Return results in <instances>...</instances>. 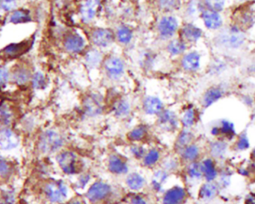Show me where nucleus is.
<instances>
[{
    "label": "nucleus",
    "instance_id": "37998d69",
    "mask_svg": "<svg viewBox=\"0 0 255 204\" xmlns=\"http://www.w3.org/2000/svg\"><path fill=\"white\" fill-rule=\"evenodd\" d=\"M156 60V55L151 51H144L139 56L140 67L144 70H150L154 67Z\"/></svg>",
    "mask_w": 255,
    "mask_h": 204
},
{
    "label": "nucleus",
    "instance_id": "4c0bfd02",
    "mask_svg": "<svg viewBox=\"0 0 255 204\" xmlns=\"http://www.w3.org/2000/svg\"><path fill=\"white\" fill-rule=\"evenodd\" d=\"M203 178L206 181L212 182L216 180L218 176L214 161L211 158H207L201 161Z\"/></svg>",
    "mask_w": 255,
    "mask_h": 204
},
{
    "label": "nucleus",
    "instance_id": "e2e57ef3",
    "mask_svg": "<svg viewBox=\"0 0 255 204\" xmlns=\"http://www.w3.org/2000/svg\"><path fill=\"white\" fill-rule=\"evenodd\" d=\"M253 119H254V120H255V111H254Z\"/></svg>",
    "mask_w": 255,
    "mask_h": 204
},
{
    "label": "nucleus",
    "instance_id": "b1692460",
    "mask_svg": "<svg viewBox=\"0 0 255 204\" xmlns=\"http://www.w3.org/2000/svg\"><path fill=\"white\" fill-rule=\"evenodd\" d=\"M17 118L15 108L8 102L0 103V129L11 127Z\"/></svg>",
    "mask_w": 255,
    "mask_h": 204
},
{
    "label": "nucleus",
    "instance_id": "bf43d9fd",
    "mask_svg": "<svg viewBox=\"0 0 255 204\" xmlns=\"http://www.w3.org/2000/svg\"><path fill=\"white\" fill-rule=\"evenodd\" d=\"M62 204H86L83 200L80 199V198H75L73 199L67 200L65 203Z\"/></svg>",
    "mask_w": 255,
    "mask_h": 204
},
{
    "label": "nucleus",
    "instance_id": "e433bc0d",
    "mask_svg": "<svg viewBox=\"0 0 255 204\" xmlns=\"http://www.w3.org/2000/svg\"><path fill=\"white\" fill-rule=\"evenodd\" d=\"M181 159L178 155H169L164 156L161 162V168H164L167 172L172 174H176L181 169Z\"/></svg>",
    "mask_w": 255,
    "mask_h": 204
},
{
    "label": "nucleus",
    "instance_id": "393cba45",
    "mask_svg": "<svg viewBox=\"0 0 255 204\" xmlns=\"http://www.w3.org/2000/svg\"><path fill=\"white\" fill-rule=\"evenodd\" d=\"M180 64L187 73H195L200 68L201 55L197 51L185 52L181 57Z\"/></svg>",
    "mask_w": 255,
    "mask_h": 204
},
{
    "label": "nucleus",
    "instance_id": "09e8293b",
    "mask_svg": "<svg viewBox=\"0 0 255 204\" xmlns=\"http://www.w3.org/2000/svg\"><path fill=\"white\" fill-rule=\"evenodd\" d=\"M219 133L220 135L225 136L227 139H231L234 137L236 134L235 127L232 122L228 120H221L219 126Z\"/></svg>",
    "mask_w": 255,
    "mask_h": 204
},
{
    "label": "nucleus",
    "instance_id": "c85d7f7f",
    "mask_svg": "<svg viewBox=\"0 0 255 204\" xmlns=\"http://www.w3.org/2000/svg\"><path fill=\"white\" fill-rule=\"evenodd\" d=\"M200 17L207 29H211V30H216V29H220L222 26L223 21H222V17L219 12L205 8L202 11Z\"/></svg>",
    "mask_w": 255,
    "mask_h": 204
},
{
    "label": "nucleus",
    "instance_id": "1a4fd4ad",
    "mask_svg": "<svg viewBox=\"0 0 255 204\" xmlns=\"http://www.w3.org/2000/svg\"><path fill=\"white\" fill-rule=\"evenodd\" d=\"M105 76L112 81L120 80L126 73V63L117 55H105L102 65Z\"/></svg>",
    "mask_w": 255,
    "mask_h": 204
},
{
    "label": "nucleus",
    "instance_id": "49530a36",
    "mask_svg": "<svg viewBox=\"0 0 255 204\" xmlns=\"http://www.w3.org/2000/svg\"><path fill=\"white\" fill-rule=\"evenodd\" d=\"M128 151L133 158L137 161H141L147 151V148L143 144L132 143L130 144Z\"/></svg>",
    "mask_w": 255,
    "mask_h": 204
},
{
    "label": "nucleus",
    "instance_id": "473e14b6",
    "mask_svg": "<svg viewBox=\"0 0 255 204\" xmlns=\"http://www.w3.org/2000/svg\"><path fill=\"white\" fill-rule=\"evenodd\" d=\"M219 190V186L214 181L205 182L199 188L198 196L202 201H210L214 199Z\"/></svg>",
    "mask_w": 255,
    "mask_h": 204
},
{
    "label": "nucleus",
    "instance_id": "f3484780",
    "mask_svg": "<svg viewBox=\"0 0 255 204\" xmlns=\"http://www.w3.org/2000/svg\"><path fill=\"white\" fill-rule=\"evenodd\" d=\"M20 144V135L12 127L0 129V150L12 151L16 149Z\"/></svg>",
    "mask_w": 255,
    "mask_h": 204
},
{
    "label": "nucleus",
    "instance_id": "39448f33",
    "mask_svg": "<svg viewBox=\"0 0 255 204\" xmlns=\"http://www.w3.org/2000/svg\"><path fill=\"white\" fill-rule=\"evenodd\" d=\"M114 188L108 182L95 180L86 189L85 197L90 204H104L114 198Z\"/></svg>",
    "mask_w": 255,
    "mask_h": 204
},
{
    "label": "nucleus",
    "instance_id": "a18cd8bd",
    "mask_svg": "<svg viewBox=\"0 0 255 204\" xmlns=\"http://www.w3.org/2000/svg\"><path fill=\"white\" fill-rule=\"evenodd\" d=\"M15 168L14 164L8 159L0 157V178L8 180L14 174Z\"/></svg>",
    "mask_w": 255,
    "mask_h": 204
},
{
    "label": "nucleus",
    "instance_id": "2f4dec72",
    "mask_svg": "<svg viewBox=\"0 0 255 204\" xmlns=\"http://www.w3.org/2000/svg\"><path fill=\"white\" fill-rule=\"evenodd\" d=\"M187 50V44L179 37L174 38L167 42L166 51L172 57L182 56Z\"/></svg>",
    "mask_w": 255,
    "mask_h": 204
},
{
    "label": "nucleus",
    "instance_id": "aec40b11",
    "mask_svg": "<svg viewBox=\"0 0 255 204\" xmlns=\"http://www.w3.org/2000/svg\"><path fill=\"white\" fill-rule=\"evenodd\" d=\"M165 109L161 98L154 95H148L142 101V110L146 115L157 117Z\"/></svg>",
    "mask_w": 255,
    "mask_h": 204
},
{
    "label": "nucleus",
    "instance_id": "79ce46f5",
    "mask_svg": "<svg viewBox=\"0 0 255 204\" xmlns=\"http://www.w3.org/2000/svg\"><path fill=\"white\" fill-rule=\"evenodd\" d=\"M228 145L223 141H214L209 145V152L211 157L214 158H222L226 155Z\"/></svg>",
    "mask_w": 255,
    "mask_h": 204
},
{
    "label": "nucleus",
    "instance_id": "a19ab883",
    "mask_svg": "<svg viewBox=\"0 0 255 204\" xmlns=\"http://www.w3.org/2000/svg\"><path fill=\"white\" fill-rule=\"evenodd\" d=\"M205 7L202 2H199V0H190L184 6V14L187 19H194L201 15Z\"/></svg>",
    "mask_w": 255,
    "mask_h": 204
},
{
    "label": "nucleus",
    "instance_id": "f8f14e48",
    "mask_svg": "<svg viewBox=\"0 0 255 204\" xmlns=\"http://www.w3.org/2000/svg\"><path fill=\"white\" fill-rule=\"evenodd\" d=\"M102 8L101 0H82L79 7V16L84 24H90L99 15Z\"/></svg>",
    "mask_w": 255,
    "mask_h": 204
},
{
    "label": "nucleus",
    "instance_id": "6e6d98bb",
    "mask_svg": "<svg viewBox=\"0 0 255 204\" xmlns=\"http://www.w3.org/2000/svg\"><path fill=\"white\" fill-rule=\"evenodd\" d=\"M22 128L26 133H32L36 127V120L32 116H26L23 119Z\"/></svg>",
    "mask_w": 255,
    "mask_h": 204
},
{
    "label": "nucleus",
    "instance_id": "9b49d317",
    "mask_svg": "<svg viewBox=\"0 0 255 204\" xmlns=\"http://www.w3.org/2000/svg\"><path fill=\"white\" fill-rule=\"evenodd\" d=\"M106 168L110 174L117 177L126 176L130 172V166L126 157L117 152L108 155L106 160Z\"/></svg>",
    "mask_w": 255,
    "mask_h": 204
},
{
    "label": "nucleus",
    "instance_id": "4d7b16f0",
    "mask_svg": "<svg viewBox=\"0 0 255 204\" xmlns=\"http://www.w3.org/2000/svg\"><path fill=\"white\" fill-rule=\"evenodd\" d=\"M236 146H237V150H239V151H246L249 148L250 142H249V138H248L246 133L240 135Z\"/></svg>",
    "mask_w": 255,
    "mask_h": 204
},
{
    "label": "nucleus",
    "instance_id": "6e6552de",
    "mask_svg": "<svg viewBox=\"0 0 255 204\" xmlns=\"http://www.w3.org/2000/svg\"><path fill=\"white\" fill-rule=\"evenodd\" d=\"M155 125L158 130L164 133H178L181 128L180 117L175 111L165 108L156 117Z\"/></svg>",
    "mask_w": 255,
    "mask_h": 204
},
{
    "label": "nucleus",
    "instance_id": "7ed1b4c3",
    "mask_svg": "<svg viewBox=\"0 0 255 204\" xmlns=\"http://www.w3.org/2000/svg\"><path fill=\"white\" fill-rule=\"evenodd\" d=\"M60 170L67 176H77L84 172L85 163L82 157L70 150H62L55 155Z\"/></svg>",
    "mask_w": 255,
    "mask_h": 204
},
{
    "label": "nucleus",
    "instance_id": "0e129e2a",
    "mask_svg": "<svg viewBox=\"0 0 255 204\" xmlns=\"http://www.w3.org/2000/svg\"><path fill=\"white\" fill-rule=\"evenodd\" d=\"M253 70H254V72H255V64H254V65H253Z\"/></svg>",
    "mask_w": 255,
    "mask_h": 204
},
{
    "label": "nucleus",
    "instance_id": "de8ad7c7",
    "mask_svg": "<svg viewBox=\"0 0 255 204\" xmlns=\"http://www.w3.org/2000/svg\"><path fill=\"white\" fill-rule=\"evenodd\" d=\"M92 180H93V177H92L91 174L90 173L84 171V172L77 175L75 186H76L77 190H86L89 187V186L91 184Z\"/></svg>",
    "mask_w": 255,
    "mask_h": 204
},
{
    "label": "nucleus",
    "instance_id": "8fccbe9b",
    "mask_svg": "<svg viewBox=\"0 0 255 204\" xmlns=\"http://www.w3.org/2000/svg\"><path fill=\"white\" fill-rule=\"evenodd\" d=\"M226 0H202V4L206 9L220 12L225 8Z\"/></svg>",
    "mask_w": 255,
    "mask_h": 204
},
{
    "label": "nucleus",
    "instance_id": "603ef678",
    "mask_svg": "<svg viewBox=\"0 0 255 204\" xmlns=\"http://www.w3.org/2000/svg\"><path fill=\"white\" fill-rule=\"evenodd\" d=\"M128 204H151L150 199L141 192H131L128 197Z\"/></svg>",
    "mask_w": 255,
    "mask_h": 204
},
{
    "label": "nucleus",
    "instance_id": "412c9836",
    "mask_svg": "<svg viewBox=\"0 0 255 204\" xmlns=\"http://www.w3.org/2000/svg\"><path fill=\"white\" fill-rule=\"evenodd\" d=\"M171 174L162 168L155 170L151 177L150 186L151 189L154 193L158 195H162L163 192L166 190V186L168 183Z\"/></svg>",
    "mask_w": 255,
    "mask_h": 204
},
{
    "label": "nucleus",
    "instance_id": "5701e85b",
    "mask_svg": "<svg viewBox=\"0 0 255 204\" xmlns=\"http://www.w3.org/2000/svg\"><path fill=\"white\" fill-rule=\"evenodd\" d=\"M147 184L146 177L137 171L128 173L125 178V185L131 192H141L146 189Z\"/></svg>",
    "mask_w": 255,
    "mask_h": 204
},
{
    "label": "nucleus",
    "instance_id": "2eb2a0df",
    "mask_svg": "<svg viewBox=\"0 0 255 204\" xmlns=\"http://www.w3.org/2000/svg\"><path fill=\"white\" fill-rule=\"evenodd\" d=\"M63 48L68 53L77 55L86 50V41L83 36L76 32H70L64 35Z\"/></svg>",
    "mask_w": 255,
    "mask_h": 204
},
{
    "label": "nucleus",
    "instance_id": "72a5a7b5",
    "mask_svg": "<svg viewBox=\"0 0 255 204\" xmlns=\"http://www.w3.org/2000/svg\"><path fill=\"white\" fill-rule=\"evenodd\" d=\"M154 6L160 12L170 14L181 8V0H152Z\"/></svg>",
    "mask_w": 255,
    "mask_h": 204
},
{
    "label": "nucleus",
    "instance_id": "dca6fc26",
    "mask_svg": "<svg viewBox=\"0 0 255 204\" xmlns=\"http://www.w3.org/2000/svg\"><path fill=\"white\" fill-rule=\"evenodd\" d=\"M187 189L180 185H175L166 189L161 198V204H184L187 201Z\"/></svg>",
    "mask_w": 255,
    "mask_h": 204
},
{
    "label": "nucleus",
    "instance_id": "a878e982",
    "mask_svg": "<svg viewBox=\"0 0 255 204\" xmlns=\"http://www.w3.org/2000/svg\"><path fill=\"white\" fill-rule=\"evenodd\" d=\"M195 134L191 129L181 128L177 133L174 142L173 149L178 155L184 148L194 143Z\"/></svg>",
    "mask_w": 255,
    "mask_h": 204
},
{
    "label": "nucleus",
    "instance_id": "69168bd1",
    "mask_svg": "<svg viewBox=\"0 0 255 204\" xmlns=\"http://www.w3.org/2000/svg\"><path fill=\"white\" fill-rule=\"evenodd\" d=\"M240 1H245V0H240Z\"/></svg>",
    "mask_w": 255,
    "mask_h": 204
},
{
    "label": "nucleus",
    "instance_id": "7c9ffc66",
    "mask_svg": "<svg viewBox=\"0 0 255 204\" xmlns=\"http://www.w3.org/2000/svg\"><path fill=\"white\" fill-rule=\"evenodd\" d=\"M223 89L219 86H212L207 89L202 98V105L205 108H209L223 97Z\"/></svg>",
    "mask_w": 255,
    "mask_h": 204
},
{
    "label": "nucleus",
    "instance_id": "5fc2aeb1",
    "mask_svg": "<svg viewBox=\"0 0 255 204\" xmlns=\"http://www.w3.org/2000/svg\"><path fill=\"white\" fill-rule=\"evenodd\" d=\"M11 82V70L5 65H0V89L6 87Z\"/></svg>",
    "mask_w": 255,
    "mask_h": 204
},
{
    "label": "nucleus",
    "instance_id": "4468645a",
    "mask_svg": "<svg viewBox=\"0 0 255 204\" xmlns=\"http://www.w3.org/2000/svg\"><path fill=\"white\" fill-rule=\"evenodd\" d=\"M32 68L26 62H19L11 69V82L19 87H24L31 83L32 77Z\"/></svg>",
    "mask_w": 255,
    "mask_h": 204
},
{
    "label": "nucleus",
    "instance_id": "9d476101",
    "mask_svg": "<svg viewBox=\"0 0 255 204\" xmlns=\"http://www.w3.org/2000/svg\"><path fill=\"white\" fill-rule=\"evenodd\" d=\"M88 36L90 43L98 49L109 48L116 42L114 30L111 28H92Z\"/></svg>",
    "mask_w": 255,
    "mask_h": 204
},
{
    "label": "nucleus",
    "instance_id": "c756f323",
    "mask_svg": "<svg viewBox=\"0 0 255 204\" xmlns=\"http://www.w3.org/2000/svg\"><path fill=\"white\" fill-rule=\"evenodd\" d=\"M200 155V147L196 145V143L191 144V145L186 147L178 154L181 163L185 164V165L189 164V163L199 161Z\"/></svg>",
    "mask_w": 255,
    "mask_h": 204
},
{
    "label": "nucleus",
    "instance_id": "ea45409f",
    "mask_svg": "<svg viewBox=\"0 0 255 204\" xmlns=\"http://www.w3.org/2000/svg\"><path fill=\"white\" fill-rule=\"evenodd\" d=\"M185 176L187 180L192 182L199 181L203 178L201 161H194L185 165L184 169Z\"/></svg>",
    "mask_w": 255,
    "mask_h": 204
},
{
    "label": "nucleus",
    "instance_id": "864d4df0",
    "mask_svg": "<svg viewBox=\"0 0 255 204\" xmlns=\"http://www.w3.org/2000/svg\"><path fill=\"white\" fill-rule=\"evenodd\" d=\"M21 0H0V11L3 13H11L16 10Z\"/></svg>",
    "mask_w": 255,
    "mask_h": 204
},
{
    "label": "nucleus",
    "instance_id": "f704fd0d",
    "mask_svg": "<svg viewBox=\"0 0 255 204\" xmlns=\"http://www.w3.org/2000/svg\"><path fill=\"white\" fill-rule=\"evenodd\" d=\"M114 33L116 42L124 46L131 43L134 38V31L126 24L119 25L116 30H114Z\"/></svg>",
    "mask_w": 255,
    "mask_h": 204
},
{
    "label": "nucleus",
    "instance_id": "c9c22d12",
    "mask_svg": "<svg viewBox=\"0 0 255 204\" xmlns=\"http://www.w3.org/2000/svg\"><path fill=\"white\" fill-rule=\"evenodd\" d=\"M179 117L181 127L182 128L192 129L197 122V110L193 105H188Z\"/></svg>",
    "mask_w": 255,
    "mask_h": 204
},
{
    "label": "nucleus",
    "instance_id": "a211bd4d",
    "mask_svg": "<svg viewBox=\"0 0 255 204\" xmlns=\"http://www.w3.org/2000/svg\"><path fill=\"white\" fill-rule=\"evenodd\" d=\"M111 110L116 118L126 120L132 114V105L127 98L118 96L111 102Z\"/></svg>",
    "mask_w": 255,
    "mask_h": 204
},
{
    "label": "nucleus",
    "instance_id": "680f3d73",
    "mask_svg": "<svg viewBox=\"0 0 255 204\" xmlns=\"http://www.w3.org/2000/svg\"><path fill=\"white\" fill-rule=\"evenodd\" d=\"M252 158H253L255 160V149H254V151H252Z\"/></svg>",
    "mask_w": 255,
    "mask_h": 204
},
{
    "label": "nucleus",
    "instance_id": "6ab92c4d",
    "mask_svg": "<svg viewBox=\"0 0 255 204\" xmlns=\"http://www.w3.org/2000/svg\"><path fill=\"white\" fill-rule=\"evenodd\" d=\"M178 37L188 44L196 43L202 38L203 32L191 22H186L178 30Z\"/></svg>",
    "mask_w": 255,
    "mask_h": 204
},
{
    "label": "nucleus",
    "instance_id": "052dcab7",
    "mask_svg": "<svg viewBox=\"0 0 255 204\" xmlns=\"http://www.w3.org/2000/svg\"><path fill=\"white\" fill-rule=\"evenodd\" d=\"M245 204H255V193H249L246 197Z\"/></svg>",
    "mask_w": 255,
    "mask_h": 204
},
{
    "label": "nucleus",
    "instance_id": "20e7f679",
    "mask_svg": "<svg viewBox=\"0 0 255 204\" xmlns=\"http://www.w3.org/2000/svg\"><path fill=\"white\" fill-rule=\"evenodd\" d=\"M82 111L84 115L88 118H96L105 112L106 101L105 97L98 92H86L82 98Z\"/></svg>",
    "mask_w": 255,
    "mask_h": 204
},
{
    "label": "nucleus",
    "instance_id": "4be33fe9",
    "mask_svg": "<svg viewBox=\"0 0 255 204\" xmlns=\"http://www.w3.org/2000/svg\"><path fill=\"white\" fill-rule=\"evenodd\" d=\"M104 58L105 55L100 49H98L94 47L86 49L84 52V63L90 70H95L102 67Z\"/></svg>",
    "mask_w": 255,
    "mask_h": 204
},
{
    "label": "nucleus",
    "instance_id": "c03bdc74",
    "mask_svg": "<svg viewBox=\"0 0 255 204\" xmlns=\"http://www.w3.org/2000/svg\"><path fill=\"white\" fill-rule=\"evenodd\" d=\"M49 84L47 77L42 72L37 71L32 74L31 79L32 87L35 90H44L47 88Z\"/></svg>",
    "mask_w": 255,
    "mask_h": 204
},
{
    "label": "nucleus",
    "instance_id": "3c124183",
    "mask_svg": "<svg viewBox=\"0 0 255 204\" xmlns=\"http://www.w3.org/2000/svg\"><path fill=\"white\" fill-rule=\"evenodd\" d=\"M17 199V194L13 189H3L0 191V204H14Z\"/></svg>",
    "mask_w": 255,
    "mask_h": 204
},
{
    "label": "nucleus",
    "instance_id": "13d9d810",
    "mask_svg": "<svg viewBox=\"0 0 255 204\" xmlns=\"http://www.w3.org/2000/svg\"><path fill=\"white\" fill-rule=\"evenodd\" d=\"M224 69H225V64L222 61H215L211 66L210 71L212 73V74H219L224 71Z\"/></svg>",
    "mask_w": 255,
    "mask_h": 204
},
{
    "label": "nucleus",
    "instance_id": "bb28decb",
    "mask_svg": "<svg viewBox=\"0 0 255 204\" xmlns=\"http://www.w3.org/2000/svg\"><path fill=\"white\" fill-rule=\"evenodd\" d=\"M162 151L158 147H152L147 149L146 154L142 158L141 165L147 169H155L158 165H161L162 161Z\"/></svg>",
    "mask_w": 255,
    "mask_h": 204
},
{
    "label": "nucleus",
    "instance_id": "f03ea898",
    "mask_svg": "<svg viewBox=\"0 0 255 204\" xmlns=\"http://www.w3.org/2000/svg\"><path fill=\"white\" fill-rule=\"evenodd\" d=\"M41 192L50 204H62L68 200L70 188L64 180L49 179L42 185Z\"/></svg>",
    "mask_w": 255,
    "mask_h": 204
},
{
    "label": "nucleus",
    "instance_id": "58836bf2",
    "mask_svg": "<svg viewBox=\"0 0 255 204\" xmlns=\"http://www.w3.org/2000/svg\"><path fill=\"white\" fill-rule=\"evenodd\" d=\"M32 20L33 18L29 10L18 8L11 13L8 21L12 24L18 25L29 23L32 22Z\"/></svg>",
    "mask_w": 255,
    "mask_h": 204
},
{
    "label": "nucleus",
    "instance_id": "cd10ccee",
    "mask_svg": "<svg viewBox=\"0 0 255 204\" xmlns=\"http://www.w3.org/2000/svg\"><path fill=\"white\" fill-rule=\"evenodd\" d=\"M149 136V127L146 124H137L128 132L126 134L127 141L130 144H143Z\"/></svg>",
    "mask_w": 255,
    "mask_h": 204
},
{
    "label": "nucleus",
    "instance_id": "f257e3e1",
    "mask_svg": "<svg viewBox=\"0 0 255 204\" xmlns=\"http://www.w3.org/2000/svg\"><path fill=\"white\" fill-rule=\"evenodd\" d=\"M66 137L64 133L57 128H46L40 133L37 140V150L42 155H56L64 149Z\"/></svg>",
    "mask_w": 255,
    "mask_h": 204
},
{
    "label": "nucleus",
    "instance_id": "ddd939ff",
    "mask_svg": "<svg viewBox=\"0 0 255 204\" xmlns=\"http://www.w3.org/2000/svg\"><path fill=\"white\" fill-rule=\"evenodd\" d=\"M32 45H33V42L31 39L25 40L18 43L10 44L0 51V57L5 60H12L20 58L29 52Z\"/></svg>",
    "mask_w": 255,
    "mask_h": 204
},
{
    "label": "nucleus",
    "instance_id": "0eeeda50",
    "mask_svg": "<svg viewBox=\"0 0 255 204\" xmlns=\"http://www.w3.org/2000/svg\"><path fill=\"white\" fill-rule=\"evenodd\" d=\"M179 28V23L175 16L165 14L157 22L156 32L161 41L169 42L175 38L178 33Z\"/></svg>",
    "mask_w": 255,
    "mask_h": 204
},
{
    "label": "nucleus",
    "instance_id": "423d86ee",
    "mask_svg": "<svg viewBox=\"0 0 255 204\" xmlns=\"http://www.w3.org/2000/svg\"><path fill=\"white\" fill-rule=\"evenodd\" d=\"M245 40L244 33L238 26L228 28L220 32L216 38V43L220 48L231 50L238 49L243 46Z\"/></svg>",
    "mask_w": 255,
    "mask_h": 204
}]
</instances>
